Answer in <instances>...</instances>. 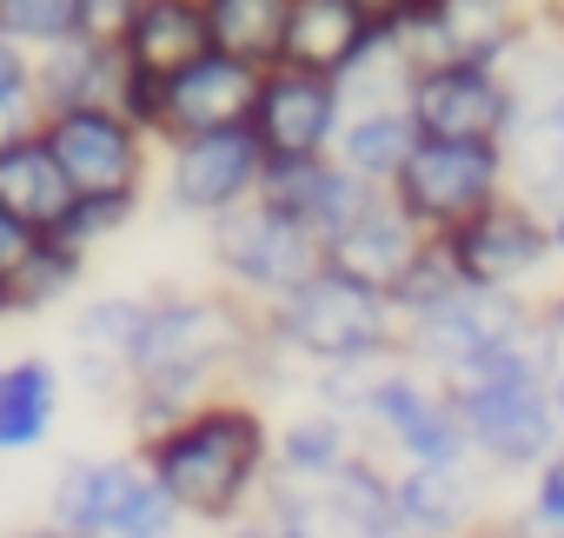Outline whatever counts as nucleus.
Returning <instances> with one entry per match:
<instances>
[{
    "label": "nucleus",
    "mask_w": 564,
    "mask_h": 538,
    "mask_svg": "<svg viewBox=\"0 0 564 538\" xmlns=\"http://www.w3.org/2000/svg\"><path fill=\"white\" fill-rule=\"evenodd\" d=\"M252 359H259V306L232 300L226 287L147 293L120 419L133 426V439H147L213 392H252Z\"/></svg>",
    "instance_id": "obj_1"
},
{
    "label": "nucleus",
    "mask_w": 564,
    "mask_h": 538,
    "mask_svg": "<svg viewBox=\"0 0 564 538\" xmlns=\"http://www.w3.org/2000/svg\"><path fill=\"white\" fill-rule=\"evenodd\" d=\"M140 465L153 472V485L180 505L193 531L259 518V498L272 478V419L259 392H213L173 426L147 432Z\"/></svg>",
    "instance_id": "obj_2"
},
{
    "label": "nucleus",
    "mask_w": 564,
    "mask_h": 538,
    "mask_svg": "<svg viewBox=\"0 0 564 538\" xmlns=\"http://www.w3.org/2000/svg\"><path fill=\"white\" fill-rule=\"evenodd\" d=\"M265 340L286 353L293 373H346V366H372L399 353V313L386 293L352 287L346 273L319 266L306 287H293L286 300L259 306Z\"/></svg>",
    "instance_id": "obj_3"
},
{
    "label": "nucleus",
    "mask_w": 564,
    "mask_h": 538,
    "mask_svg": "<svg viewBox=\"0 0 564 538\" xmlns=\"http://www.w3.org/2000/svg\"><path fill=\"white\" fill-rule=\"evenodd\" d=\"M259 518L279 538H399L392 518V465L379 452H352L326 472H272Z\"/></svg>",
    "instance_id": "obj_4"
},
{
    "label": "nucleus",
    "mask_w": 564,
    "mask_h": 538,
    "mask_svg": "<svg viewBox=\"0 0 564 538\" xmlns=\"http://www.w3.org/2000/svg\"><path fill=\"white\" fill-rule=\"evenodd\" d=\"M206 259H213V280L232 300L272 306V300H286L293 287H306L319 273L326 246L293 213H279L272 200H246V206H232L206 226Z\"/></svg>",
    "instance_id": "obj_5"
},
{
    "label": "nucleus",
    "mask_w": 564,
    "mask_h": 538,
    "mask_svg": "<svg viewBox=\"0 0 564 538\" xmlns=\"http://www.w3.org/2000/svg\"><path fill=\"white\" fill-rule=\"evenodd\" d=\"M47 153L61 160L74 200H100V206H127L140 213L153 173H160V140L127 120L120 107H74V114H47L41 120Z\"/></svg>",
    "instance_id": "obj_6"
},
{
    "label": "nucleus",
    "mask_w": 564,
    "mask_h": 538,
    "mask_svg": "<svg viewBox=\"0 0 564 538\" xmlns=\"http://www.w3.org/2000/svg\"><path fill=\"white\" fill-rule=\"evenodd\" d=\"M538 313V300L524 293H485V287H458L438 306H425L419 320L399 326V359H412L425 379L438 386H471L485 373V359Z\"/></svg>",
    "instance_id": "obj_7"
},
{
    "label": "nucleus",
    "mask_w": 564,
    "mask_h": 538,
    "mask_svg": "<svg viewBox=\"0 0 564 538\" xmlns=\"http://www.w3.org/2000/svg\"><path fill=\"white\" fill-rule=\"evenodd\" d=\"M405 219L432 239L458 233L465 219H478L485 206H498L511 193L505 180V147H458V140H419L399 166V180L386 186Z\"/></svg>",
    "instance_id": "obj_8"
},
{
    "label": "nucleus",
    "mask_w": 564,
    "mask_h": 538,
    "mask_svg": "<svg viewBox=\"0 0 564 538\" xmlns=\"http://www.w3.org/2000/svg\"><path fill=\"white\" fill-rule=\"evenodd\" d=\"M452 399H458L471 459L498 478H531L564 445L551 379H478V386H458Z\"/></svg>",
    "instance_id": "obj_9"
},
{
    "label": "nucleus",
    "mask_w": 564,
    "mask_h": 538,
    "mask_svg": "<svg viewBox=\"0 0 564 538\" xmlns=\"http://www.w3.org/2000/svg\"><path fill=\"white\" fill-rule=\"evenodd\" d=\"M265 166H272V160H265V147L252 140V127H226V133H193V140L160 147V173H153V186H160L166 213L213 226L219 213L259 200Z\"/></svg>",
    "instance_id": "obj_10"
},
{
    "label": "nucleus",
    "mask_w": 564,
    "mask_h": 538,
    "mask_svg": "<svg viewBox=\"0 0 564 538\" xmlns=\"http://www.w3.org/2000/svg\"><path fill=\"white\" fill-rule=\"evenodd\" d=\"M445 252H452L465 287L524 293V300H538V280L557 266L551 259V219L538 206H524L518 193H505L498 206H485L478 219H465L458 233H445Z\"/></svg>",
    "instance_id": "obj_11"
},
{
    "label": "nucleus",
    "mask_w": 564,
    "mask_h": 538,
    "mask_svg": "<svg viewBox=\"0 0 564 538\" xmlns=\"http://www.w3.org/2000/svg\"><path fill=\"white\" fill-rule=\"evenodd\" d=\"M405 120L419 140H458V147H505L511 140V94L498 67H419L405 94Z\"/></svg>",
    "instance_id": "obj_12"
},
{
    "label": "nucleus",
    "mask_w": 564,
    "mask_h": 538,
    "mask_svg": "<svg viewBox=\"0 0 564 538\" xmlns=\"http://www.w3.org/2000/svg\"><path fill=\"white\" fill-rule=\"evenodd\" d=\"M252 140L265 147V160H319L333 153L339 127H346V94L326 74H300V67H265L259 74V100H252Z\"/></svg>",
    "instance_id": "obj_13"
},
{
    "label": "nucleus",
    "mask_w": 564,
    "mask_h": 538,
    "mask_svg": "<svg viewBox=\"0 0 564 538\" xmlns=\"http://www.w3.org/2000/svg\"><path fill=\"white\" fill-rule=\"evenodd\" d=\"M252 100H259V67L226 61V54H206V61H193L173 80L153 87L147 133L160 147L193 140V133H226V127H246L252 120Z\"/></svg>",
    "instance_id": "obj_14"
},
{
    "label": "nucleus",
    "mask_w": 564,
    "mask_h": 538,
    "mask_svg": "<svg viewBox=\"0 0 564 538\" xmlns=\"http://www.w3.org/2000/svg\"><path fill=\"white\" fill-rule=\"evenodd\" d=\"M524 28H531L524 0H432V8L399 34V47H405L412 67H445V61L498 67L518 47Z\"/></svg>",
    "instance_id": "obj_15"
},
{
    "label": "nucleus",
    "mask_w": 564,
    "mask_h": 538,
    "mask_svg": "<svg viewBox=\"0 0 564 538\" xmlns=\"http://www.w3.org/2000/svg\"><path fill=\"white\" fill-rule=\"evenodd\" d=\"M140 320H147V293H94L67 320V373L87 399H100L113 412L127 406V386H133Z\"/></svg>",
    "instance_id": "obj_16"
},
{
    "label": "nucleus",
    "mask_w": 564,
    "mask_h": 538,
    "mask_svg": "<svg viewBox=\"0 0 564 538\" xmlns=\"http://www.w3.org/2000/svg\"><path fill=\"white\" fill-rule=\"evenodd\" d=\"M392 518L399 538H465L491 518V472L465 465H392Z\"/></svg>",
    "instance_id": "obj_17"
},
{
    "label": "nucleus",
    "mask_w": 564,
    "mask_h": 538,
    "mask_svg": "<svg viewBox=\"0 0 564 538\" xmlns=\"http://www.w3.org/2000/svg\"><path fill=\"white\" fill-rule=\"evenodd\" d=\"M432 246V233H419L412 219H405V206L392 200V193H379L346 233H333L326 239V266L333 273H346L352 287H372V293H399L405 287V273L419 266V252Z\"/></svg>",
    "instance_id": "obj_18"
},
{
    "label": "nucleus",
    "mask_w": 564,
    "mask_h": 538,
    "mask_svg": "<svg viewBox=\"0 0 564 538\" xmlns=\"http://www.w3.org/2000/svg\"><path fill=\"white\" fill-rule=\"evenodd\" d=\"M259 200H272L279 213H293L319 246L333 239V233H346L379 193L366 186V180H352L333 153H319V160H279V166H265V186H259Z\"/></svg>",
    "instance_id": "obj_19"
},
{
    "label": "nucleus",
    "mask_w": 564,
    "mask_h": 538,
    "mask_svg": "<svg viewBox=\"0 0 564 538\" xmlns=\"http://www.w3.org/2000/svg\"><path fill=\"white\" fill-rule=\"evenodd\" d=\"M133 478H140V452H94V459L74 452V459H61V472L47 485V525L74 531V538H107Z\"/></svg>",
    "instance_id": "obj_20"
},
{
    "label": "nucleus",
    "mask_w": 564,
    "mask_h": 538,
    "mask_svg": "<svg viewBox=\"0 0 564 538\" xmlns=\"http://www.w3.org/2000/svg\"><path fill=\"white\" fill-rule=\"evenodd\" d=\"M120 61L140 80H173L180 67L213 54V28H206V0H140V14L127 21V34L113 41Z\"/></svg>",
    "instance_id": "obj_21"
},
{
    "label": "nucleus",
    "mask_w": 564,
    "mask_h": 538,
    "mask_svg": "<svg viewBox=\"0 0 564 538\" xmlns=\"http://www.w3.org/2000/svg\"><path fill=\"white\" fill-rule=\"evenodd\" d=\"M0 206H8L28 233H41V239H54L67 226V213L80 206L74 186H67V173H61V160L41 140V120L0 147Z\"/></svg>",
    "instance_id": "obj_22"
},
{
    "label": "nucleus",
    "mask_w": 564,
    "mask_h": 538,
    "mask_svg": "<svg viewBox=\"0 0 564 538\" xmlns=\"http://www.w3.org/2000/svg\"><path fill=\"white\" fill-rule=\"evenodd\" d=\"M379 34L366 28V14L352 8V0H293V8H286V47H279V67L346 80L352 61Z\"/></svg>",
    "instance_id": "obj_23"
},
{
    "label": "nucleus",
    "mask_w": 564,
    "mask_h": 538,
    "mask_svg": "<svg viewBox=\"0 0 564 538\" xmlns=\"http://www.w3.org/2000/svg\"><path fill=\"white\" fill-rule=\"evenodd\" d=\"M67 399V373L41 353H21L0 366V459H28L54 439Z\"/></svg>",
    "instance_id": "obj_24"
},
{
    "label": "nucleus",
    "mask_w": 564,
    "mask_h": 538,
    "mask_svg": "<svg viewBox=\"0 0 564 538\" xmlns=\"http://www.w3.org/2000/svg\"><path fill=\"white\" fill-rule=\"evenodd\" d=\"M498 74H505V94H511V127L564 120V28L557 21L531 14V28L498 61Z\"/></svg>",
    "instance_id": "obj_25"
},
{
    "label": "nucleus",
    "mask_w": 564,
    "mask_h": 538,
    "mask_svg": "<svg viewBox=\"0 0 564 538\" xmlns=\"http://www.w3.org/2000/svg\"><path fill=\"white\" fill-rule=\"evenodd\" d=\"M412 147H419V127L405 120V107H372V114H346V127L333 140V160L352 180H366L372 193H386Z\"/></svg>",
    "instance_id": "obj_26"
},
{
    "label": "nucleus",
    "mask_w": 564,
    "mask_h": 538,
    "mask_svg": "<svg viewBox=\"0 0 564 538\" xmlns=\"http://www.w3.org/2000/svg\"><path fill=\"white\" fill-rule=\"evenodd\" d=\"M286 8L293 0H206V28H213V54L246 61V67H279L286 47Z\"/></svg>",
    "instance_id": "obj_27"
},
{
    "label": "nucleus",
    "mask_w": 564,
    "mask_h": 538,
    "mask_svg": "<svg viewBox=\"0 0 564 538\" xmlns=\"http://www.w3.org/2000/svg\"><path fill=\"white\" fill-rule=\"evenodd\" d=\"M505 180L524 206H538L544 219L564 206V120H531L511 127L505 140Z\"/></svg>",
    "instance_id": "obj_28"
},
{
    "label": "nucleus",
    "mask_w": 564,
    "mask_h": 538,
    "mask_svg": "<svg viewBox=\"0 0 564 538\" xmlns=\"http://www.w3.org/2000/svg\"><path fill=\"white\" fill-rule=\"evenodd\" d=\"M80 280H87V252H74L67 239H41L34 259L0 287V306H8V320H41L54 306H74Z\"/></svg>",
    "instance_id": "obj_29"
},
{
    "label": "nucleus",
    "mask_w": 564,
    "mask_h": 538,
    "mask_svg": "<svg viewBox=\"0 0 564 538\" xmlns=\"http://www.w3.org/2000/svg\"><path fill=\"white\" fill-rule=\"evenodd\" d=\"M352 452H359L352 419H339L326 406H306V412L272 426V472H326V465H339Z\"/></svg>",
    "instance_id": "obj_30"
},
{
    "label": "nucleus",
    "mask_w": 564,
    "mask_h": 538,
    "mask_svg": "<svg viewBox=\"0 0 564 538\" xmlns=\"http://www.w3.org/2000/svg\"><path fill=\"white\" fill-rule=\"evenodd\" d=\"M412 61H405V47H399V34H379L359 61H352V74L339 80V94H346V114H372V107H405V94H412Z\"/></svg>",
    "instance_id": "obj_31"
},
{
    "label": "nucleus",
    "mask_w": 564,
    "mask_h": 538,
    "mask_svg": "<svg viewBox=\"0 0 564 538\" xmlns=\"http://www.w3.org/2000/svg\"><path fill=\"white\" fill-rule=\"evenodd\" d=\"M80 34H87L80 0H0V41H14L28 54H47Z\"/></svg>",
    "instance_id": "obj_32"
},
{
    "label": "nucleus",
    "mask_w": 564,
    "mask_h": 538,
    "mask_svg": "<svg viewBox=\"0 0 564 538\" xmlns=\"http://www.w3.org/2000/svg\"><path fill=\"white\" fill-rule=\"evenodd\" d=\"M186 531V518H180V505L153 485V472L140 465V478H133V492H127V505H120V518H113V531L107 538H180Z\"/></svg>",
    "instance_id": "obj_33"
},
{
    "label": "nucleus",
    "mask_w": 564,
    "mask_h": 538,
    "mask_svg": "<svg viewBox=\"0 0 564 538\" xmlns=\"http://www.w3.org/2000/svg\"><path fill=\"white\" fill-rule=\"evenodd\" d=\"M465 280H458V266H452V252H445V239H432L425 252H419V266L405 273V287L392 293V313H399V326L405 320H419L425 306H438L445 293H458Z\"/></svg>",
    "instance_id": "obj_34"
},
{
    "label": "nucleus",
    "mask_w": 564,
    "mask_h": 538,
    "mask_svg": "<svg viewBox=\"0 0 564 538\" xmlns=\"http://www.w3.org/2000/svg\"><path fill=\"white\" fill-rule=\"evenodd\" d=\"M518 518L538 525V531H551V538H564V445L524 478V505H518Z\"/></svg>",
    "instance_id": "obj_35"
},
{
    "label": "nucleus",
    "mask_w": 564,
    "mask_h": 538,
    "mask_svg": "<svg viewBox=\"0 0 564 538\" xmlns=\"http://www.w3.org/2000/svg\"><path fill=\"white\" fill-rule=\"evenodd\" d=\"M127 219H133L127 206H100V200H80V206L67 213V226H61L54 239H67L74 252H94V246H107V239H113V233H120Z\"/></svg>",
    "instance_id": "obj_36"
},
{
    "label": "nucleus",
    "mask_w": 564,
    "mask_h": 538,
    "mask_svg": "<svg viewBox=\"0 0 564 538\" xmlns=\"http://www.w3.org/2000/svg\"><path fill=\"white\" fill-rule=\"evenodd\" d=\"M0 114H21V120H41L34 114V54L0 41Z\"/></svg>",
    "instance_id": "obj_37"
},
{
    "label": "nucleus",
    "mask_w": 564,
    "mask_h": 538,
    "mask_svg": "<svg viewBox=\"0 0 564 538\" xmlns=\"http://www.w3.org/2000/svg\"><path fill=\"white\" fill-rule=\"evenodd\" d=\"M34 246H41V233H28L8 206H0V287H8V280L21 273V266L34 259Z\"/></svg>",
    "instance_id": "obj_38"
},
{
    "label": "nucleus",
    "mask_w": 564,
    "mask_h": 538,
    "mask_svg": "<svg viewBox=\"0 0 564 538\" xmlns=\"http://www.w3.org/2000/svg\"><path fill=\"white\" fill-rule=\"evenodd\" d=\"M352 8L366 14V28H372V34H405V28L432 8V0H352Z\"/></svg>",
    "instance_id": "obj_39"
},
{
    "label": "nucleus",
    "mask_w": 564,
    "mask_h": 538,
    "mask_svg": "<svg viewBox=\"0 0 564 538\" xmlns=\"http://www.w3.org/2000/svg\"><path fill=\"white\" fill-rule=\"evenodd\" d=\"M80 14H87V34L94 41H120L127 21L140 14V0H80Z\"/></svg>",
    "instance_id": "obj_40"
},
{
    "label": "nucleus",
    "mask_w": 564,
    "mask_h": 538,
    "mask_svg": "<svg viewBox=\"0 0 564 538\" xmlns=\"http://www.w3.org/2000/svg\"><path fill=\"white\" fill-rule=\"evenodd\" d=\"M199 538H272L265 518H239V525H219V531H199Z\"/></svg>",
    "instance_id": "obj_41"
},
{
    "label": "nucleus",
    "mask_w": 564,
    "mask_h": 538,
    "mask_svg": "<svg viewBox=\"0 0 564 538\" xmlns=\"http://www.w3.org/2000/svg\"><path fill=\"white\" fill-rule=\"evenodd\" d=\"M538 306H544V326H551V333H557V346H564V287H551Z\"/></svg>",
    "instance_id": "obj_42"
},
{
    "label": "nucleus",
    "mask_w": 564,
    "mask_h": 538,
    "mask_svg": "<svg viewBox=\"0 0 564 538\" xmlns=\"http://www.w3.org/2000/svg\"><path fill=\"white\" fill-rule=\"evenodd\" d=\"M8 538H74V531H61V525H47V518H34V525H14Z\"/></svg>",
    "instance_id": "obj_43"
},
{
    "label": "nucleus",
    "mask_w": 564,
    "mask_h": 538,
    "mask_svg": "<svg viewBox=\"0 0 564 538\" xmlns=\"http://www.w3.org/2000/svg\"><path fill=\"white\" fill-rule=\"evenodd\" d=\"M551 259H557V266H564V206H557V213H551Z\"/></svg>",
    "instance_id": "obj_44"
},
{
    "label": "nucleus",
    "mask_w": 564,
    "mask_h": 538,
    "mask_svg": "<svg viewBox=\"0 0 564 538\" xmlns=\"http://www.w3.org/2000/svg\"><path fill=\"white\" fill-rule=\"evenodd\" d=\"M551 406H557V426H564V359H557V373H551Z\"/></svg>",
    "instance_id": "obj_45"
},
{
    "label": "nucleus",
    "mask_w": 564,
    "mask_h": 538,
    "mask_svg": "<svg viewBox=\"0 0 564 538\" xmlns=\"http://www.w3.org/2000/svg\"><path fill=\"white\" fill-rule=\"evenodd\" d=\"M511 538H551V531H538V525H524V518L511 512Z\"/></svg>",
    "instance_id": "obj_46"
},
{
    "label": "nucleus",
    "mask_w": 564,
    "mask_h": 538,
    "mask_svg": "<svg viewBox=\"0 0 564 538\" xmlns=\"http://www.w3.org/2000/svg\"><path fill=\"white\" fill-rule=\"evenodd\" d=\"M0 320H8V306H0Z\"/></svg>",
    "instance_id": "obj_47"
},
{
    "label": "nucleus",
    "mask_w": 564,
    "mask_h": 538,
    "mask_svg": "<svg viewBox=\"0 0 564 538\" xmlns=\"http://www.w3.org/2000/svg\"><path fill=\"white\" fill-rule=\"evenodd\" d=\"M0 366H8V359H0Z\"/></svg>",
    "instance_id": "obj_48"
}]
</instances>
